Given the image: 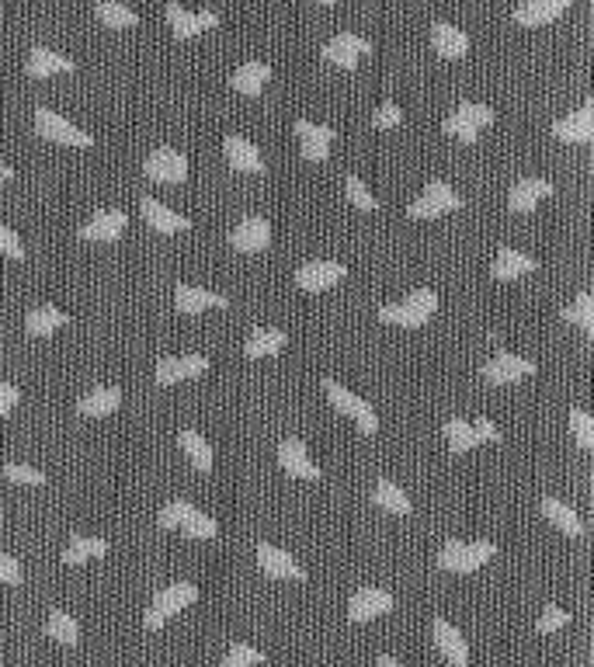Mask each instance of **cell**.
<instances>
[{"mask_svg":"<svg viewBox=\"0 0 594 667\" xmlns=\"http://www.w3.org/2000/svg\"><path fill=\"white\" fill-rule=\"evenodd\" d=\"M4 476L11 483H21V487H42V483H46V473H39L35 466H21V463H7Z\"/></svg>","mask_w":594,"mask_h":667,"instance_id":"obj_46","label":"cell"},{"mask_svg":"<svg viewBox=\"0 0 594 667\" xmlns=\"http://www.w3.org/2000/svg\"><path fill=\"white\" fill-rule=\"evenodd\" d=\"M570 7V0H522V4L511 11V21L522 28H539L556 21Z\"/></svg>","mask_w":594,"mask_h":667,"instance_id":"obj_21","label":"cell"},{"mask_svg":"<svg viewBox=\"0 0 594 667\" xmlns=\"http://www.w3.org/2000/svg\"><path fill=\"white\" fill-rule=\"evenodd\" d=\"M445 442H449V449L456 452V456H462V452L476 449L480 438H476V431H473V424L469 421H462V417H449V421H445Z\"/></svg>","mask_w":594,"mask_h":667,"instance_id":"obj_40","label":"cell"},{"mask_svg":"<svg viewBox=\"0 0 594 667\" xmlns=\"http://www.w3.org/2000/svg\"><path fill=\"white\" fill-rule=\"evenodd\" d=\"M494 108L487 105H476V101H459L456 112L445 119V133L452 139H459V143H476V136H480L483 126H494Z\"/></svg>","mask_w":594,"mask_h":667,"instance_id":"obj_4","label":"cell"},{"mask_svg":"<svg viewBox=\"0 0 594 667\" xmlns=\"http://www.w3.org/2000/svg\"><path fill=\"white\" fill-rule=\"evenodd\" d=\"M174 303H178V313L195 317V313H205V310H223V306H230V299L219 296V292L198 289V285H178Z\"/></svg>","mask_w":594,"mask_h":667,"instance_id":"obj_23","label":"cell"},{"mask_svg":"<svg viewBox=\"0 0 594 667\" xmlns=\"http://www.w3.org/2000/svg\"><path fill=\"white\" fill-rule=\"evenodd\" d=\"M119 407H122V390H115V386H98V390H91L77 403V414L80 417H108Z\"/></svg>","mask_w":594,"mask_h":667,"instance_id":"obj_29","label":"cell"},{"mask_svg":"<svg viewBox=\"0 0 594 667\" xmlns=\"http://www.w3.org/2000/svg\"><path fill=\"white\" fill-rule=\"evenodd\" d=\"M63 324H66V313L60 306H35L25 317V331L32 337H49L53 331H60Z\"/></svg>","mask_w":594,"mask_h":667,"instance_id":"obj_37","label":"cell"},{"mask_svg":"<svg viewBox=\"0 0 594 667\" xmlns=\"http://www.w3.org/2000/svg\"><path fill=\"white\" fill-rule=\"evenodd\" d=\"M223 153H226V160H230L233 171H244V174H261V171H264L261 150L251 143V139L230 133V136L223 139Z\"/></svg>","mask_w":594,"mask_h":667,"instance_id":"obj_25","label":"cell"},{"mask_svg":"<svg viewBox=\"0 0 594 667\" xmlns=\"http://www.w3.org/2000/svg\"><path fill=\"white\" fill-rule=\"evenodd\" d=\"M372 504L383 511H390V515H410L414 511V504H410V497L403 494L400 487H396L393 480H379L376 487H372Z\"/></svg>","mask_w":594,"mask_h":667,"instance_id":"obj_35","label":"cell"},{"mask_svg":"<svg viewBox=\"0 0 594 667\" xmlns=\"http://www.w3.org/2000/svg\"><path fill=\"white\" fill-rule=\"evenodd\" d=\"M494 553H497V546L487 539H480V542L449 539L442 546V553H438V567L452 570V574H473V570H480Z\"/></svg>","mask_w":594,"mask_h":667,"instance_id":"obj_3","label":"cell"},{"mask_svg":"<svg viewBox=\"0 0 594 667\" xmlns=\"http://www.w3.org/2000/svg\"><path fill=\"white\" fill-rule=\"evenodd\" d=\"M198 601V588L188 581H178V584H167L164 591H157V598L150 601V608H146L143 615V626L150 629V633H157V629L167 626V619H174L178 612H185L188 605H195Z\"/></svg>","mask_w":594,"mask_h":667,"instance_id":"obj_2","label":"cell"},{"mask_svg":"<svg viewBox=\"0 0 594 667\" xmlns=\"http://www.w3.org/2000/svg\"><path fill=\"white\" fill-rule=\"evenodd\" d=\"M553 195V181L546 178H522L511 185L508 192V205L511 212H532L535 205H539L542 199H549Z\"/></svg>","mask_w":594,"mask_h":667,"instance_id":"obj_26","label":"cell"},{"mask_svg":"<svg viewBox=\"0 0 594 667\" xmlns=\"http://www.w3.org/2000/svg\"><path fill=\"white\" fill-rule=\"evenodd\" d=\"M438 310V296L431 289H414L403 303H386L379 306V320L383 324H396V327H407V331H414V327H424L431 317H435Z\"/></svg>","mask_w":594,"mask_h":667,"instance_id":"obj_1","label":"cell"},{"mask_svg":"<svg viewBox=\"0 0 594 667\" xmlns=\"http://www.w3.org/2000/svg\"><path fill=\"white\" fill-rule=\"evenodd\" d=\"M167 21H171V32L178 35V39H195V35H202L205 28L219 25V14L216 11H188V7H181L178 0H167Z\"/></svg>","mask_w":594,"mask_h":667,"instance_id":"obj_13","label":"cell"},{"mask_svg":"<svg viewBox=\"0 0 594 667\" xmlns=\"http://www.w3.org/2000/svg\"><path fill=\"white\" fill-rule=\"evenodd\" d=\"M563 320H567V324H577L584 334L594 337V296L591 292H581V296L574 299V306L563 310Z\"/></svg>","mask_w":594,"mask_h":667,"instance_id":"obj_41","label":"cell"},{"mask_svg":"<svg viewBox=\"0 0 594 667\" xmlns=\"http://www.w3.org/2000/svg\"><path fill=\"white\" fill-rule=\"evenodd\" d=\"M278 466L289 476H296V480H320V466L313 463L310 449L299 438H282L278 442Z\"/></svg>","mask_w":594,"mask_h":667,"instance_id":"obj_15","label":"cell"},{"mask_svg":"<svg viewBox=\"0 0 594 667\" xmlns=\"http://www.w3.org/2000/svg\"><path fill=\"white\" fill-rule=\"evenodd\" d=\"M324 390H327L330 403H334V407L341 410L344 417H355V424H358V431H362V435H376L379 417H376V410H372V403H365L362 397H358V393L344 390L337 379H324Z\"/></svg>","mask_w":594,"mask_h":667,"instance_id":"obj_5","label":"cell"},{"mask_svg":"<svg viewBox=\"0 0 594 667\" xmlns=\"http://www.w3.org/2000/svg\"><path fill=\"white\" fill-rule=\"evenodd\" d=\"M21 581H25V570H21V563L14 560V556L0 553V584H11V588H18Z\"/></svg>","mask_w":594,"mask_h":667,"instance_id":"obj_51","label":"cell"},{"mask_svg":"<svg viewBox=\"0 0 594 667\" xmlns=\"http://www.w3.org/2000/svg\"><path fill=\"white\" fill-rule=\"evenodd\" d=\"M108 553V542L105 539H91V535H73L70 546L63 549V563L66 567H80L87 560H98V556Z\"/></svg>","mask_w":594,"mask_h":667,"instance_id":"obj_34","label":"cell"},{"mask_svg":"<svg viewBox=\"0 0 594 667\" xmlns=\"http://www.w3.org/2000/svg\"><path fill=\"white\" fill-rule=\"evenodd\" d=\"M344 199L355 205V209H362V212H376L379 209V199L362 185V178H355V174H348V178H344Z\"/></svg>","mask_w":594,"mask_h":667,"instance_id":"obj_43","label":"cell"},{"mask_svg":"<svg viewBox=\"0 0 594 667\" xmlns=\"http://www.w3.org/2000/svg\"><path fill=\"white\" fill-rule=\"evenodd\" d=\"M181 532L188 535V539H216L219 535V525H216V518H209V515H202V511L195 508H188V515L181 518V525H178Z\"/></svg>","mask_w":594,"mask_h":667,"instance_id":"obj_42","label":"cell"},{"mask_svg":"<svg viewBox=\"0 0 594 667\" xmlns=\"http://www.w3.org/2000/svg\"><path fill=\"white\" fill-rule=\"evenodd\" d=\"M271 244V223L264 216H247L230 233V247L240 254H261Z\"/></svg>","mask_w":594,"mask_h":667,"instance_id":"obj_17","label":"cell"},{"mask_svg":"<svg viewBox=\"0 0 594 667\" xmlns=\"http://www.w3.org/2000/svg\"><path fill=\"white\" fill-rule=\"evenodd\" d=\"M542 515H546V522H553L556 529L574 535V539L584 535V525H581V518H577V511L567 508L560 497H542Z\"/></svg>","mask_w":594,"mask_h":667,"instance_id":"obj_33","label":"cell"},{"mask_svg":"<svg viewBox=\"0 0 594 667\" xmlns=\"http://www.w3.org/2000/svg\"><path fill=\"white\" fill-rule=\"evenodd\" d=\"M268 80H271V67H268V63L251 60V63H244V67L233 70L230 87H233L237 94H247V98H254V94H261V87L268 84Z\"/></svg>","mask_w":594,"mask_h":667,"instance_id":"obj_30","label":"cell"},{"mask_svg":"<svg viewBox=\"0 0 594 667\" xmlns=\"http://www.w3.org/2000/svg\"><path fill=\"white\" fill-rule=\"evenodd\" d=\"M570 428H574L577 445H581L584 452H591L594 449V417L588 414V410H584V407L570 410Z\"/></svg>","mask_w":594,"mask_h":667,"instance_id":"obj_44","label":"cell"},{"mask_svg":"<svg viewBox=\"0 0 594 667\" xmlns=\"http://www.w3.org/2000/svg\"><path fill=\"white\" fill-rule=\"evenodd\" d=\"M188 508H192V501H181V497H178V501H171L164 511H160V529H171L174 532L181 525V518L188 515Z\"/></svg>","mask_w":594,"mask_h":667,"instance_id":"obj_49","label":"cell"},{"mask_svg":"<svg viewBox=\"0 0 594 667\" xmlns=\"http://www.w3.org/2000/svg\"><path fill=\"white\" fill-rule=\"evenodd\" d=\"M400 119H403V112H400V105H393V101H386V105H379L376 112H372V126L376 129H393V126H400Z\"/></svg>","mask_w":594,"mask_h":667,"instance_id":"obj_50","label":"cell"},{"mask_svg":"<svg viewBox=\"0 0 594 667\" xmlns=\"http://www.w3.org/2000/svg\"><path fill=\"white\" fill-rule=\"evenodd\" d=\"M296 136H299V150H303V160L310 164H324L330 157V143H334V129L320 126V122L299 119L296 122Z\"/></svg>","mask_w":594,"mask_h":667,"instance_id":"obj_14","label":"cell"},{"mask_svg":"<svg viewBox=\"0 0 594 667\" xmlns=\"http://www.w3.org/2000/svg\"><path fill=\"white\" fill-rule=\"evenodd\" d=\"M143 174L157 185H181L188 178V157L174 146H157L143 160Z\"/></svg>","mask_w":594,"mask_h":667,"instance_id":"obj_8","label":"cell"},{"mask_svg":"<svg viewBox=\"0 0 594 667\" xmlns=\"http://www.w3.org/2000/svg\"><path fill=\"white\" fill-rule=\"evenodd\" d=\"M258 567L261 574L275 577V581H306V570L285 549L271 546V542H258Z\"/></svg>","mask_w":594,"mask_h":667,"instance_id":"obj_16","label":"cell"},{"mask_svg":"<svg viewBox=\"0 0 594 667\" xmlns=\"http://www.w3.org/2000/svg\"><path fill=\"white\" fill-rule=\"evenodd\" d=\"M317 4H337V0H317Z\"/></svg>","mask_w":594,"mask_h":667,"instance_id":"obj_56","label":"cell"},{"mask_svg":"<svg viewBox=\"0 0 594 667\" xmlns=\"http://www.w3.org/2000/svg\"><path fill=\"white\" fill-rule=\"evenodd\" d=\"M14 178V167H4L0 164V181H11Z\"/></svg>","mask_w":594,"mask_h":667,"instance_id":"obj_55","label":"cell"},{"mask_svg":"<svg viewBox=\"0 0 594 667\" xmlns=\"http://www.w3.org/2000/svg\"><path fill=\"white\" fill-rule=\"evenodd\" d=\"M129 216L122 209H98L84 226H80V237L94 240V244H115V240L126 233Z\"/></svg>","mask_w":594,"mask_h":667,"instance_id":"obj_12","label":"cell"},{"mask_svg":"<svg viewBox=\"0 0 594 667\" xmlns=\"http://www.w3.org/2000/svg\"><path fill=\"white\" fill-rule=\"evenodd\" d=\"M46 636L56 643H63V647H77L80 643V626L77 619H73L70 612H63V608H53V615H49L46 622Z\"/></svg>","mask_w":594,"mask_h":667,"instance_id":"obj_39","label":"cell"},{"mask_svg":"<svg viewBox=\"0 0 594 667\" xmlns=\"http://www.w3.org/2000/svg\"><path fill=\"white\" fill-rule=\"evenodd\" d=\"M94 18H98L101 25H108V28H132V25H139V14L132 11V7L122 4V0H98V4H94Z\"/></svg>","mask_w":594,"mask_h":667,"instance_id":"obj_38","label":"cell"},{"mask_svg":"<svg viewBox=\"0 0 594 667\" xmlns=\"http://www.w3.org/2000/svg\"><path fill=\"white\" fill-rule=\"evenodd\" d=\"M25 70H28V77L46 80V77H53V73H70L73 60H70V56H63V53H56V49L35 46L32 53H28V60H25Z\"/></svg>","mask_w":594,"mask_h":667,"instance_id":"obj_28","label":"cell"},{"mask_svg":"<svg viewBox=\"0 0 594 667\" xmlns=\"http://www.w3.org/2000/svg\"><path fill=\"white\" fill-rule=\"evenodd\" d=\"M35 133H39L42 139H53V143L77 146V150L94 146V136H87L84 129H77L73 122H66L60 112H53V108H35Z\"/></svg>","mask_w":594,"mask_h":667,"instance_id":"obj_7","label":"cell"},{"mask_svg":"<svg viewBox=\"0 0 594 667\" xmlns=\"http://www.w3.org/2000/svg\"><path fill=\"white\" fill-rule=\"evenodd\" d=\"M139 212H143V219H146V223H150V230L167 233V237H171V233H185L188 226H192V219L178 216V212H171L164 202L150 199V195H146V199L139 202Z\"/></svg>","mask_w":594,"mask_h":667,"instance_id":"obj_27","label":"cell"},{"mask_svg":"<svg viewBox=\"0 0 594 667\" xmlns=\"http://www.w3.org/2000/svg\"><path fill=\"white\" fill-rule=\"evenodd\" d=\"M376 667H403V664H400V661H396V657H390V654H383V657H379V661H376Z\"/></svg>","mask_w":594,"mask_h":667,"instance_id":"obj_54","label":"cell"},{"mask_svg":"<svg viewBox=\"0 0 594 667\" xmlns=\"http://www.w3.org/2000/svg\"><path fill=\"white\" fill-rule=\"evenodd\" d=\"M553 136L563 143H591L594 139V98L584 101L577 112H570L567 119L553 122Z\"/></svg>","mask_w":594,"mask_h":667,"instance_id":"obj_19","label":"cell"},{"mask_svg":"<svg viewBox=\"0 0 594 667\" xmlns=\"http://www.w3.org/2000/svg\"><path fill=\"white\" fill-rule=\"evenodd\" d=\"M341 278H344V265H337V261H310V265L296 271V285L303 292H327L334 289Z\"/></svg>","mask_w":594,"mask_h":667,"instance_id":"obj_22","label":"cell"},{"mask_svg":"<svg viewBox=\"0 0 594 667\" xmlns=\"http://www.w3.org/2000/svg\"><path fill=\"white\" fill-rule=\"evenodd\" d=\"M459 205H462V199L452 192L449 181L435 178V181H428V188H424L414 202H410L407 212H410V219H438V216H445V212H456Z\"/></svg>","mask_w":594,"mask_h":667,"instance_id":"obj_6","label":"cell"},{"mask_svg":"<svg viewBox=\"0 0 594 667\" xmlns=\"http://www.w3.org/2000/svg\"><path fill=\"white\" fill-rule=\"evenodd\" d=\"M0 258H11V261H21L25 258V247H21V237L11 230L7 223H0Z\"/></svg>","mask_w":594,"mask_h":667,"instance_id":"obj_48","label":"cell"},{"mask_svg":"<svg viewBox=\"0 0 594 667\" xmlns=\"http://www.w3.org/2000/svg\"><path fill=\"white\" fill-rule=\"evenodd\" d=\"M393 612V595L383 588H358L348 601V619L351 622H369L379 615Z\"/></svg>","mask_w":594,"mask_h":667,"instance_id":"obj_18","label":"cell"},{"mask_svg":"<svg viewBox=\"0 0 594 667\" xmlns=\"http://www.w3.org/2000/svg\"><path fill=\"white\" fill-rule=\"evenodd\" d=\"M535 369H539V365L528 362V358L511 355V351H501V355H494L487 365H483V379H487L490 386H508V383L525 379V376H535Z\"/></svg>","mask_w":594,"mask_h":667,"instance_id":"obj_10","label":"cell"},{"mask_svg":"<svg viewBox=\"0 0 594 667\" xmlns=\"http://www.w3.org/2000/svg\"><path fill=\"white\" fill-rule=\"evenodd\" d=\"M18 400H21L18 386H14V383H0V417L11 414V410L18 407Z\"/></svg>","mask_w":594,"mask_h":667,"instance_id":"obj_52","label":"cell"},{"mask_svg":"<svg viewBox=\"0 0 594 667\" xmlns=\"http://www.w3.org/2000/svg\"><path fill=\"white\" fill-rule=\"evenodd\" d=\"M178 445H181V452H185L188 463H192L198 473H209V469H212V445L205 442L198 431H192V428L178 431Z\"/></svg>","mask_w":594,"mask_h":667,"instance_id":"obj_36","label":"cell"},{"mask_svg":"<svg viewBox=\"0 0 594 667\" xmlns=\"http://www.w3.org/2000/svg\"><path fill=\"white\" fill-rule=\"evenodd\" d=\"M431 633H435L438 654H442L452 667H466V664H469V643H466V636H462L449 619H435V622H431Z\"/></svg>","mask_w":594,"mask_h":667,"instance_id":"obj_20","label":"cell"},{"mask_svg":"<svg viewBox=\"0 0 594 667\" xmlns=\"http://www.w3.org/2000/svg\"><path fill=\"white\" fill-rule=\"evenodd\" d=\"M473 431H476V438H480V442H501V428H497L490 417H480V421L473 424Z\"/></svg>","mask_w":594,"mask_h":667,"instance_id":"obj_53","label":"cell"},{"mask_svg":"<svg viewBox=\"0 0 594 667\" xmlns=\"http://www.w3.org/2000/svg\"><path fill=\"white\" fill-rule=\"evenodd\" d=\"M528 271H535V258L515 251V247H501L494 258V278L497 282H511V278H522Z\"/></svg>","mask_w":594,"mask_h":667,"instance_id":"obj_31","label":"cell"},{"mask_svg":"<svg viewBox=\"0 0 594 667\" xmlns=\"http://www.w3.org/2000/svg\"><path fill=\"white\" fill-rule=\"evenodd\" d=\"M369 53H372V42L355 32H337L324 46V60L334 63V67H344V70H355L358 63H362V56H369Z\"/></svg>","mask_w":594,"mask_h":667,"instance_id":"obj_9","label":"cell"},{"mask_svg":"<svg viewBox=\"0 0 594 667\" xmlns=\"http://www.w3.org/2000/svg\"><path fill=\"white\" fill-rule=\"evenodd\" d=\"M285 344H289V334L275 331V327H258V331H251V337H247L244 355L247 358H271V355H278Z\"/></svg>","mask_w":594,"mask_h":667,"instance_id":"obj_32","label":"cell"},{"mask_svg":"<svg viewBox=\"0 0 594 667\" xmlns=\"http://www.w3.org/2000/svg\"><path fill=\"white\" fill-rule=\"evenodd\" d=\"M570 622V612L567 608H560V605H549L546 612L539 615V622H535V629H539L542 636L546 633H556V629H563Z\"/></svg>","mask_w":594,"mask_h":667,"instance_id":"obj_47","label":"cell"},{"mask_svg":"<svg viewBox=\"0 0 594 667\" xmlns=\"http://www.w3.org/2000/svg\"><path fill=\"white\" fill-rule=\"evenodd\" d=\"M209 369V358L205 355H167L157 362V383L160 386H178L185 379H198L202 372Z\"/></svg>","mask_w":594,"mask_h":667,"instance_id":"obj_11","label":"cell"},{"mask_svg":"<svg viewBox=\"0 0 594 667\" xmlns=\"http://www.w3.org/2000/svg\"><path fill=\"white\" fill-rule=\"evenodd\" d=\"M264 661V654L251 643H233L230 654L223 657V667H258Z\"/></svg>","mask_w":594,"mask_h":667,"instance_id":"obj_45","label":"cell"},{"mask_svg":"<svg viewBox=\"0 0 594 667\" xmlns=\"http://www.w3.org/2000/svg\"><path fill=\"white\" fill-rule=\"evenodd\" d=\"M431 46H435V53L442 60H459V56L469 53V35L452 21H435L431 25Z\"/></svg>","mask_w":594,"mask_h":667,"instance_id":"obj_24","label":"cell"}]
</instances>
